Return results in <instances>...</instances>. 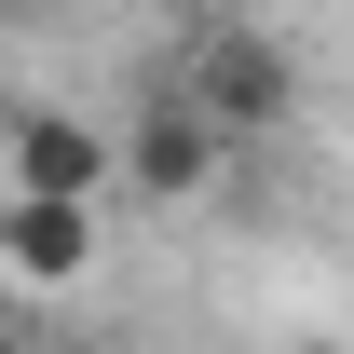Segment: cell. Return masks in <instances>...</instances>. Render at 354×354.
<instances>
[{
	"instance_id": "1",
	"label": "cell",
	"mask_w": 354,
	"mask_h": 354,
	"mask_svg": "<svg viewBox=\"0 0 354 354\" xmlns=\"http://www.w3.org/2000/svg\"><path fill=\"white\" fill-rule=\"evenodd\" d=\"M191 109H205V136L218 150H259V136H286L300 123V55L272 41V28H245V14H218L205 41H191Z\"/></svg>"
},
{
	"instance_id": "2",
	"label": "cell",
	"mask_w": 354,
	"mask_h": 354,
	"mask_svg": "<svg viewBox=\"0 0 354 354\" xmlns=\"http://www.w3.org/2000/svg\"><path fill=\"white\" fill-rule=\"evenodd\" d=\"M218 136H205V109H191V95H150V109H136V136H109V177H136V191H150V205H191V191H218Z\"/></svg>"
},
{
	"instance_id": "3",
	"label": "cell",
	"mask_w": 354,
	"mask_h": 354,
	"mask_svg": "<svg viewBox=\"0 0 354 354\" xmlns=\"http://www.w3.org/2000/svg\"><path fill=\"white\" fill-rule=\"evenodd\" d=\"M0 164H14V191H41V205H95L109 191V136L82 109H0Z\"/></svg>"
},
{
	"instance_id": "4",
	"label": "cell",
	"mask_w": 354,
	"mask_h": 354,
	"mask_svg": "<svg viewBox=\"0 0 354 354\" xmlns=\"http://www.w3.org/2000/svg\"><path fill=\"white\" fill-rule=\"evenodd\" d=\"M0 272H14V286H68V272H95V205L14 191V205H0Z\"/></svg>"
},
{
	"instance_id": "5",
	"label": "cell",
	"mask_w": 354,
	"mask_h": 354,
	"mask_svg": "<svg viewBox=\"0 0 354 354\" xmlns=\"http://www.w3.org/2000/svg\"><path fill=\"white\" fill-rule=\"evenodd\" d=\"M0 14H55V0H0Z\"/></svg>"
},
{
	"instance_id": "6",
	"label": "cell",
	"mask_w": 354,
	"mask_h": 354,
	"mask_svg": "<svg viewBox=\"0 0 354 354\" xmlns=\"http://www.w3.org/2000/svg\"><path fill=\"white\" fill-rule=\"evenodd\" d=\"M68 354H109V341H68Z\"/></svg>"
},
{
	"instance_id": "7",
	"label": "cell",
	"mask_w": 354,
	"mask_h": 354,
	"mask_svg": "<svg viewBox=\"0 0 354 354\" xmlns=\"http://www.w3.org/2000/svg\"><path fill=\"white\" fill-rule=\"evenodd\" d=\"M0 109H14V95H0Z\"/></svg>"
},
{
	"instance_id": "8",
	"label": "cell",
	"mask_w": 354,
	"mask_h": 354,
	"mask_svg": "<svg viewBox=\"0 0 354 354\" xmlns=\"http://www.w3.org/2000/svg\"><path fill=\"white\" fill-rule=\"evenodd\" d=\"M0 354H14V341H0Z\"/></svg>"
}]
</instances>
